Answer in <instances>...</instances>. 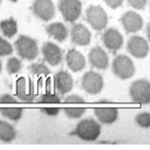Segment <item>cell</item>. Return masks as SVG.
<instances>
[{"instance_id": "obj_7", "label": "cell", "mask_w": 150, "mask_h": 150, "mask_svg": "<svg viewBox=\"0 0 150 150\" xmlns=\"http://www.w3.org/2000/svg\"><path fill=\"white\" fill-rule=\"evenodd\" d=\"M81 87L89 94H98L103 88V79L94 71H88L82 77Z\"/></svg>"}, {"instance_id": "obj_37", "label": "cell", "mask_w": 150, "mask_h": 150, "mask_svg": "<svg viewBox=\"0 0 150 150\" xmlns=\"http://www.w3.org/2000/svg\"><path fill=\"white\" fill-rule=\"evenodd\" d=\"M13 1H16V0H13Z\"/></svg>"}, {"instance_id": "obj_11", "label": "cell", "mask_w": 150, "mask_h": 150, "mask_svg": "<svg viewBox=\"0 0 150 150\" xmlns=\"http://www.w3.org/2000/svg\"><path fill=\"white\" fill-rule=\"evenodd\" d=\"M42 53L47 63L52 66H57L63 60V52L58 46L52 42H46L42 46Z\"/></svg>"}, {"instance_id": "obj_8", "label": "cell", "mask_w": 150, "mask_h": 150, "mask_svg": "<svg viewBox=\"0 0 150 150\" xmlns=\"http://www.w3.org/2000/svg\"><path fill=\"white\" fill-rule=\"evenodd\" d=\"M33 13L43 21H50L55 16V6L52 0H35L32 4Z\"/></svg>"}, {"instance_id": "obj_6", "label": "cell", "mask_w": 150, "mask_h": 150, "mask_svg": "<svg viewBox=\"0 0 150 150\" xmlns=\"http://www.w3.org/2000/svg\"><path fill=\"white\" fill-rule=\"evenodd\" d=\"M58 8L67 22H75L81 14L80 0H59Z\"/></svg>"}, {"instance_id": "obj_14", "label": "cell", "mask_w": 150, "mask_h": 150, "mask_svg": "<svg viewBox=\"0 0 150 150\" xmlns=\"http://www.w3.org/2000/svg\"><path fill=\"white\" fill-rule=\"evenodd\" d=\"M71 41L76 45L87 46L91 42V33L83 24H75L71 29Z\"/></svg>"}, {"instance_id": "obj_29", "label": "cell", "mask_w": 150, "mask_h": 150, "mask_svg": "<svg viewBox=\"0 0 150 150\" xmlns=\"http://www.w3.org/2000/svg\"><path fill=\"white\" fill-rule=\"evenodd\" d=\"M128 4L135 9L138 10H142V9L146 7L147 0H128Z\"/></svg>"}, {"instance_id": "obj_35", "label": "cell", "mask_w": 150, "mask_h": 150, "mask_svg": "<svg viewBox=\"0 0 150 150\" xmlns=\"http://www.w3.org/2000/svg\"><path fill=\"white\" fill-rule=\"evenodd\" d=\"M1 69H2V63H1V60H0V72H1Z\"/></svg>"}, {"instance_id": "obj_18", "label": "cell", "mask_w": 150, "mask_h": 150, "mask_svg": "<svg viewBox=\"0 0 150 150\" xmlns=\"http://www.w3.org/2000/svg\"><path fill=\"white\" fill-rule=\"evenodd\" d=\"M94 115L102 124L111 125L117 120L118 111L115 108H94Z\"/></svg>"}, {"instance_id": "obj_25", "label": "cell", "mask_w": 150, "mask_h": 150, "mask_svg": "<svg viewBox=\"0 0 150 150\" xmlns=\"http://www.w3.org/2000/svg\"><path fill=\"white\" fill-rule=\"evenodd\" d=\"M136 123L142 128L150 127V113H140L136 116Z\"/></svg>"}, {"instance_id": "obj_15", "label": "cell", "mask_w": 150, "mask_h": 150, "mask_svg": "<svg viewBox=\"0 0 150 150\" xmlns=\"http://www.w3.org/2000/svg\"><path fill=\"white\" fill-rule=\"evenodd\" d=\"M89 62L94 68L106 69L108 66V56L101 47H93L89 53Z\"/></svg>"}, {"instance_id": "obj_5", "label": "cell", "mask_w": 150, "mask_h": 150, "mask_svg": "<svg viewBox=\"0 0 150 150\" xmlns=\"http://www.w3.org/2000/svg\"><path fill=\"white\" fill-rule=\"evenodd\" d=\"M86 17L89 24L96 31H102L108 25V14L103 8L99 6H91L90 8H88Z\"/></svg>"}, {"instance_id": "obj_12", "label": "cell", "mask_w": 150, "mask_h": 150, "mask_svg": "<svg viewBox=\"0 0 150 150\" xmlns=\"http://www.w3.org/2000/svg\"><path fill=\"white\" fill-rule=\"evenodd\" d=\"M122 24L127 33H136L142 29L144 21L138 13L134 11H128L122 17Z\"/></svg>"}, {"instance_id": "obj_9", "label": "cell", "mask_w": 150, "mask_h": 150, "mask_svg": "<svg viewBox=\"0 0 150 150\" xmlns=\"http://www.w3.org/2000/svg\"><path fill=\"white\" fill-rule=\"evenodd\" d=\"M127 50L136 58H145L149 53V45L147 41L142 36H133L129 38Z\"/></svg>"}, {"instance_id": "obj_33", "label": "cell", "mask_w": 150, "mask_h": 150, "mask_svg": "<svg viewBox=\"0 0 150 150\" xmlns=\"http://www.w3.org/2000/svg\"><path fill=\"white\" fill-rule=\"evenodd\" d=\"M9 102L14 103V102H16V99L12 98L10 94H2V96H0V103H9Z\"/></svg>"}, {"instance_id": "obj_34", "label": "cell", "mask_w": 150, "mask_h": 150, "mask_svg": "<svg viewBox=\"0 0 150 150\" xmlns=\"http://www.w3.org/2000/svg\"><path fill=\"white\" fill-rule=\"evenodd\" d=\"M147 36H148V40H149V42H150V23L148 24V26H147Z\"/></svg>"}, {"instance_id": "obj_31", "label": "cell", "mask_w": 150, "mask_h": 150, "mask_svg": "<svg viewBox=\"0 0 150 150\" xmlns=\"http://www.w3.org/2000/svg\"><path fill=\"white\" fill-rule=\"evenodd\" d=\"M104 1H105V4L112 9L118 8V7H121L122 4H123V0H104Z\"/></svg>"}, {"instance_id": "obj_13", "label": "cell", "mask_w": 150, "mask_h": 150, "mask_svg": "<svg viewBox=\"0 0 150 150\" xmlns=\"http://www.w3.org/2000/svg\"><path fill=\"white\" fill-rule=\"evenodd\" d=\"M102 40H103L105 47L112 52H116L120 50L123 46V42H124L122 34L115 29L106 30L103 33Z\"/></svg>"}, {"instance_id": "obj_23", "label": "cell", "mask_w": 150, "mask_h": 150, "mask_svg": "<svg viewBox=\"0 0 150 150\" xmlns=\"http://www.w3.org/2000/svg\"><path fill=\"white\" fill-rule=\"evenodd\" d=\"M22 68V63L21 60H19L16 57H12V58H9L8 62H7V71L10 75H14L19 71L21 70Z\"/></svg>"}, {"instance_id": "obj_3", "label": "cell", "mask_w": 150, "mask_h": 150, "mask_svg": "<svg viewBox=\"0 0 150 150\" xmlns=\"http://www.w3.org/2000/svg\"><path fill=\"white\" fill-rule=\"evenodd\" d=\"M112 69L114 75L123 80L129 79L135 75L134 63L132 62V59L125 55H120L114 58Z\"/></svg>"}, {"instance_id": "obj_22", "label": "cell", "mask_w": 150, "mask_h": 150, "mask_svg": "<svg viewBox=\"0 0 150 150\" xmlns=\"http://www.w3.org/2000/svg\"><path fill=\"white\" fill-rule=\"evenodd\" d=\"M0 113L10 121H19L22 117L23 110L21 108H0Z\"/></svg>"}, {"instance_id": "obj_10", "label": "cell", "mask_w": 150, "mask_h": 150, "mask_svg": "<svg viewBox=\"0 0 150 150\" xmlns=\"http://www.w3.org/2000/svg\"><path fill=\"white\" fill-rule=\"evenodd\" d=\"M16 94L20 100L24 102L34 101L36 93L34 91L33 83L31 81H26L24 77H21L16 82Z\"/></svg>"}, {"instance_id": "obj_24", "label": "cell", "mask_w": 150, "mask_h": 150, "mask_svg": "<svg viewBox=\"0 0 150 150\" xmlns=\"http://www.w3.org/2000/svg\"><path fill=\"white\" fill-rule=\"evenodd\" d=\"M64 111L66 113V115L69 118H72V120H77L81 117L86 112V108H65Z\"/></svg>"}, {"instance_id": "obj_20", "label": "cell", "mask_w": 150, "mask_h": 150, "mask_svg": "<svg viewBox=\"0 0 150 150\" xmlns=\"http://www.w3.org/2000/svg\"><path fill=\"white\" fill-rule=\"evenodd\" d=\"M17 137V130L10 123L0 120V140L4 142H11Z\"/></svg>"}, {"instance_id": "obj_1", "label": "cell", "mask_w": 150, "mask_h": 150, "mask_svg": "<svg viewBox=\"0 0 150 150\" xmlns=\"http://www.w3.org/2000/svg\"><path fill=\"white\" fill-rule=\"evenodd\" d=\"M72 134L77 135L82 140L93 142V140L98 139L100 136L101 126L93 118H86L77 125L75 132Z\"/></svg>"}, {"instance_id": "obj_2", "label": "cell", "mask_w": 150, "mask_h": 150, "mask_svg": "<svg viewBox=\"0 0 150 150\" xmlns=\"http://www.w3.org/2000/svg\"><path fill=\"white\" fill-rule=\"evenodd\" d=\"M14 47H16L18 55L21 58L26 59V60H33L38 55V47L36 42L33 38L25 36V35L19 36V38L14 43Z\"/></svg>"}, {"instance_id": "obj_16", "label": "cell", "mask_w": 150, "mask_h": 150, "mask_svg": "<svg viewBox=\"0 0 150 150\" xmlns=\"http://www.w3.org/2000/svg\"><path fill=\"white\" fill-rule=\"evenodd\" d=\"M55 87L60 94H66L74 88V80L67 71L60 70L55 76Z\"/></svg>"}, {"instance_id": "obj_21", "label": "cell", "mask_w": 150, "mask_h": 150, "mask_svg": "<svg viewBox=\"0 0 150 150\" xmlns=\"http://www.w3.org/2000/svg\"><path fill=\"white\" fill-rule=\"evenodd\" d=\"M0 30H1V32H2L4 36H7L9 38H13L18 32L17 21L12 18L1 21L0 22Z\"/></svg>"}, {"instance_id": "obj_4", "label": "cell", "mask_w": 150, "mask_h": 150, "mask_svg": "<svg viewBox=\"0 0 150 150\" xmlns=\"http://www.w3.org/2000/svg\"><path fill=\"white\" fill-rule=\"evenodd\" d=\"M129 96L134 102L148 104L150 103V82L147 80L135 81L129 89Z\"/></svg>"}, {"instance_id": "obj_32", "label": "cell", "mask_w": 150, "mask_h": 150, "mask_svg": "<svg viewBox=\"0 0 150 150\" xmlns=\"http://www.w3.org/2000/svg\"><path fill=\"white\" fill-rule=\"evenodd\" d=\"M66 102H76V103H82L84 102V100L78 94H71V96H67Z\"/></svg>"}, {"instance_id": "obj_36", "label": "cell", "mask_w": 150, "mask_h": 150, "mask_svg": "<svg viewBox=\"0 0 150 150\" xmlns=\"http://www.w3.org/2000/svg\"><path fill=\"white\" fill-rule=\"evenodd\" d=\"M0 4H1V0H0Z\"/></svg>"}, {"instance_id": "obj_27", "label": "cell", "mask_w": 150, "mask_h": 150, "mask_svg": "<svg viewBox=\"0 0 150 150\" xmlns=\"http://www.w3.org/2000/svg\"><path fill=\"white\" fill-rule=\"evenodd\" d=\"M13 53L11 44L0 36V56H8Z\"/></svg>"}, {"instance_id": "obj_28", "label": "cell", "mask_w": 150, "mask_h": 150, "mask_svg": "<svg viewBox=\"0 0 150 150\" xmlns=\"http://www.w3.org/2000/svg\"><path fill=\"white\" fill-rule=\"evenodd\" d=\"M40 102L42 103H59L60 102V98L59 96L52 93V92H46L43 96H41Z\"/></svg>"}, {"instance_id": "obj_19", "label": "cell", "mask_w": 150, "mask_h": 150, "mask_svg": "<svg viewBox=\"0 0 150 150\" xmlns=\"http://www.w3.org/2000/svg\"><path fill=\"white\" fill-rule=\"evenodd\" d=\"M46 32L50 36L54 38L58 42H64L68 36V30L60 22H56V23H52V24L47 25Z\"/></svg>"}, {"instance_id": "obj_26", "label": "cell", "mask_w": 150, "mask_h": 150, "mask_svg": "<svg viewBox=\"0 0 150 150\" xmlns=\"http://www.w3.org/2000/svg\"><path fill=\"white\" fill-rule=\"evenodd\" d=\"M31 71L36 76H48L50 75V69L43 65V64H33L31 66Z\"/></svg>"}, {"instance_id": "obj_17", "label": "cell", "mask_w": 150, "mask_h": 150, "mask_svg": "<svg viewBox=\"0 0 150 150\" xmlns=\"http://www.w3.org/2000/svg\"><path fill=\"white\" fill-rule=\"evenodd\" d=\"M67 66L74 72L81 71L86 67V58L77 50H70L66 55Z\"/></svg>"}, {"instance_id": "obj_30", "label": "cell", "mask_w": 150, "mask_h": 150, "mask_svg": "<svg viewBox=\"0 0 150 150\" xmlns=\"http://www.w3.org/2000/svg\"><path fill=\"white\" fill-rule=\"evenodd\" d=\"M59 111L60 110L58 108H42V112L50 116H56L59 113Z\"/></svg>"}]
</instances>
